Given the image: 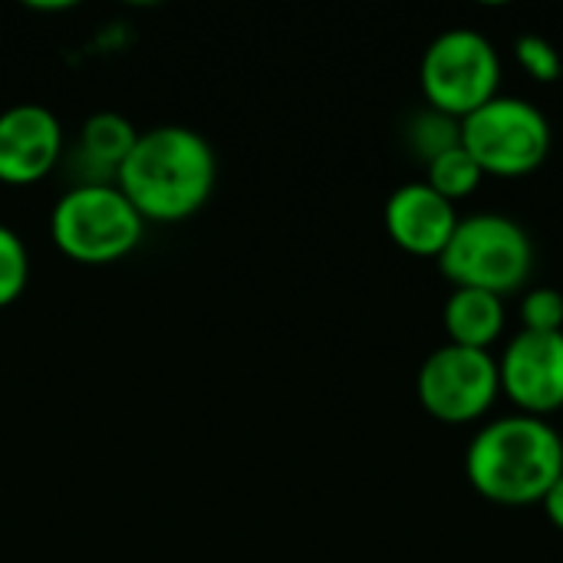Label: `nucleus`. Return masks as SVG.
I'll return each mask as SVG.
<instances>
[{"instance_id":"dca6fc26","label":"nucleus","mask_w":563,"mask_h":563,"mask_svg":"<svg viewBox=\"0 0 563 563\" xmlns=\"http://www.w3.org/2000/svg\"><path fill=\"white\" fill-rule=\"evenodd\" d=\"M521 330L563 333V294L558 287H531L518 303Z\"/></svg>"},{"instance_id":"f257e3e1","label":"nucleus","mask_w":563,"mask_h":563,"mask_svg":"<svg viewBox=\"0 0 563 563\" xmlns=\"http://www.w3.org/2000/svg\"><path fill=\"white\" fill-rule=\"evenodd\" d=\"M218 181V155L211 142L178 122L142 129L115 185L148 224H178L198 214Z\"/></svg>"},{"instance_id":"39448f33","label":"nucleus","mask_w":563,"mask_h":563,"mask_svg":"<svg viewBox=\"0 0 563 563\" xmlns=\"http://www.w3.org/2000/svg\"><path fill=\"white\" fill-rule=\"evenodd\" d=\"M501 53L475 26L442 30L422 53L419 89L429 109L465 119L501 96Z\"/></svg>"},{"instance_id":"7ed1b4c3","label":"nucleus","mask_w":563,"mask_h":563,"mask_svg":"<svg viewBox=\"0 0 563 563\" xmlns=\"http://www.w3.org/2000/svg\"><path fill=\"white\" fill-rule=\"evenodd\" d=\"M439 271L455 287L508 297L531 280L534 241L515 218L501 211L465 214L439 254Z\"/></svg>"},{"instance_id":"0eeeda50","label":"nucleus","mask_w":563,"mask_h":563,"mask_svg":"<svg viewBox=\"0 0 563 563\" xmlns=\"http://www.w3.org/2000/svg\"><path fill=\"white\" fill-rule=\"evenodd\" d=\"M416 393L422 409L445 426L482 422L501 399L498 356L445 343L419 366Z\"/></svg>"},{"instance_id":"f8f14e48","label":"nucleus","mask_w":563,"mask_h":563,"mask_svg":"<svg viewBox=\"0 0 563 563\" xmlns=\"http://www.w3.org/2000/svg\"><path fill=\"white\" fill-rule=\"evenodd\" d=\"M135 139H139V129L122 112H112V109L92 112L82 122L79 142H76V165L86 175L82 181H92V185L115 181Z\"/></svg>"},{"instance_id":"2eb2a0df","label":"nucleus","mask_w":563,"mask_h":563,"mask_svg":"<svg viewBox=\"0 0 563 563\" xmlns=\"http://www.w3.org/2000/svg\"><path fill=\"white\" fill-rule=\"evenodd\" d=\"M30 284V251L23 238L0 224V310L23 297Z\"/></svg>"},{"instance_id":"f3484780","label":"nucleus","mask_w":563,"mask_h":563,"mask_svg":"<svg viewBox=\"0 0 563 563\" xmlns=\"http://www.w3.org/2000/svg\"><path fill=\"white\" fill-rule=\"evenodd\" d=\"M515 59L534 82H558L561 79V49L541 33H521L515 40Z\"/></svg>"},{"instance_id":"423d86ee","label":"nucleus","mask_w":563,"mask_h":563,"mask_svg":"<svg viewBox=\"0 0 563 563\" xmlns=\"http://www.w3.org/2000/svg\"><path fill=\"white\" fill-rule=\"evenodd\" d=\"M551 122L525 96H495L462 119V148L478 162L485 178L534 175L551 155Z\"/></svg>"},{"instance_id":"20e7f679","label":"nucleus","mask_w":563,"mask_h":563,"mask_svg":"<svg viewBox=\"0 0 563 563\" xmlns=\"http://www.w3.org/2000/svg\"><path fill=\"white\" fill-rule=\"evenodd\" d=\"M145 221L115 181H79L49 211V238L76 264H115L142 241Z\"/></svg>"},{"instance_id":"a211bd4d","label":"nucleus","mask_w":563,"mask_h":563,"mask_svg":"<svg viewBox=\"0 0 563 563\" xmlns=\"http://www.w3.org/2000/svg\"><path fill=\"white\" fill-rule=\"evenodd\" d=\"M541 508H544V515H548V521L558 528L563 534V475L548 488V495H544V501H541Z\"/></svg>"},{"instance_id":"6e6552de","label":"nucleus","mask_w":563,"mask_h":563,"mask_svg":"<svg viewBox=\"0 0 563 563\" xmlns=\"http://www.w3.org/2000/svg\"><path fill=\"white\" fill-rule=\"evenodd\" d=\"M501 396L521 416L548 419L563 409V333H515L498 356Z\"/></svg>"},{"instance_id":"9d476101","label":"nucleus","mask_w":563,"mask_h":563,"mask_svg":"<svg viewBox=\"0 0 563 563\" xmlns=\"http://www.w3.org/2000/svg\"><path fill=\"white\" fill-rule=\"evenodd\" d=\"M462 214L452 201H445L439 191H432L426 181H406L399 185L383 208V224L393 244L412 257H435L445 251L459 228Z\"/></svg>"},{"instance_id":"9b49d317","label":"nucleus","mask_w":563,"mask_h":563,"mask_svg":"<svg viewBox=\"0 0 563 563\" xmlns=\"http://www.w3.org/2000/svg\"><path fill=\"white\" fill-rule=\"evenodd\" d=\"M442 327H445L449 343L465 346V350H485V353H492V346L508 330L505 297L488 294V290L455 287L449 294V300H445Z\"/></svg>"},{"instance_id":"f03ea898","label":"nucleus","mask_w":563,"mask_h":563,"mask_svg":"<svg viewBox=\"0 0 563 563\" xmlns=\"http://www.w3.org/2000/svg\"><path fill=\"white\" fill-rule=\"evenodd\" d=\"M563 475V439L548 419L498 416L465 449V478L492 505L531 508Z\"/></svg>"},{"instance_id":"ddd939ff","label":"nucleus","mask_w":563,"mask_h":563,"mask_svg":"<svg viewBox=\"0 0 563 563\" xmlns=\"http://www.w3.org/2000/svg\"><path fill=\"white\" fill-rule=\"evenodd\" d=\"M406 145L412 148V155L422 165H429L439 155H445V152H452V148L462 145V122L452 119V115H445V112H439V109H429L426 106V109H419L409 119V125H406Z\"/></svg>"},{"instance_id":"4468645a","label":"nucleus","mask_w":563,"mask_h":563,"mask_svg":"<svg viewBox=\"0 0 563 563\" xmlns=\"http://www.w3.org/2000/svg\"><path fill=\"white\" fill-rule=\"evenodd\" d=\"M432 191H439L445 201H465V198H472L478 188H482V181H485V172L478 168V162L459 145V148H452V152H445V155H439L435 162H429L426 165V178H422Z\"/></svg>"},{"instance_id":"1a4fd4ad","label":"nucleus","mask_w":563,"mask_h":563,"mask_svg":"<svg viewBox=\"0 0 563 563\" xmlns=\"http://www.w3.org/2000/svg\"><path fill=\"white\" fill-rule=\"evenodd\" d=\"M63 158V122L40 102H16L0 112V181L33 185Z\"/></svg>"}]
</instances>
